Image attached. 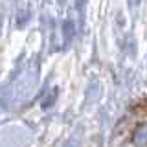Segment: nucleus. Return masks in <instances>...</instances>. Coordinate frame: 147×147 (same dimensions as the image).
<instances>
[{
	"label": "nucleus",
	"instance_id": "nucleus-1",
	"mask_svg": "<svg viewBox=\"0 0 147 147\" xmlns=\"http://www.w3.org/2000/svg\"><path fill=\"white\" fill-rule=\"evenodd\" d=\"M132 144L136 147H144L147 145V121L136 127V131L132 132Z\"/></svg>",
	"mask_w": 147,
	"mask_h": 147
}]
</instances>
